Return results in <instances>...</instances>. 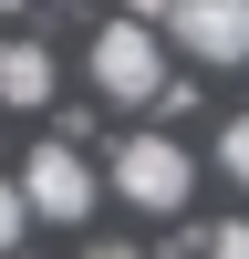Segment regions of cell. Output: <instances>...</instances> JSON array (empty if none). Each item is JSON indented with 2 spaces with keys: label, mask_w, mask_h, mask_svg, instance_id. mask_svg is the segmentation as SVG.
<instances>
[{
  "label": "cell",
  "mask_w": 249,
  "mask_h": 259,
  "mask_svg": "<svg viewBox=\"0 0 249 259\" xmlns=\"http://www.w3.org/2000/svg\"><path fill=\"white\" fill-rule=\"evenodd\" d=\"M187 259H249V218H228V228H197V239H187Z\"/></svg>",
  "instance_id": "obj_6"
},
{
  "label": "cell",
  "mask_w": 249,
  "mask_h": 259,
  "mask_svg": "<svg viewBox=\"0 0 249 259\" xmlns=\"http://www.w3.org/2000/svg\"><path fill=\"white\" fill-rule=\"evenodd\" d=\"M94 166H83V145H31V156H21V187H11V197H21V218H62V228H83V207H94Z\"/></svg>",
  "instance_id": "obj_3"
},
{
  "label": "cell",
  "mask_w": 249,
  "mask_h": 259,
  "mask_svg": "<svg viewBox=\"0 0 249 259\" xmlns=\"http://www.w3.org/2000/svg\"><path fill=\"white\" fill-rule=\"evenodd\" d=\"M218 177H239V187H249V114H228V124H218Z\"/></svg>",
  "instance_id": "obj_7"
},
{
  "label": "cell",
  "mask_w": 249,
  "mask_h": 259,
  "mask_svg": "<svg viewBox=\"0 0 249 259\" xmlns=\"http://www.w3.org/2000/svg\"><path fill=\"white\" fill-rule=\"evenodd\" d=\"M187 187H197V156H187L177 135H124L114 145V197H135L145 218H177Z\"/></svg>",
  "instance_id": "obj_2"
},
{
  "label": "cell",
  "mask_w": 249,
  "mask_h": 259,
  "mask_svg": "<svg viewBox=\"0 0 249 259\" xmlns=\"http://www.w3.org/2000/svg\"><path fill=\"white\" fill-rule=\"evenodd\" d=\"M83 259H145V249H114V239H83Z\"/></svg>",
  "instance_id": "obj_9"
},
{
  "label": "cell",
  "mask_w": 249,
  "mask_h": 259,
  "mask_svg": "<svg viewBox=\"0 0 249 259\" xmlns=\"http://www.w3.org/2000/svg\"><path fill=\"white\" fill-rule=\"evenodd\" d=\"M21 228H31V218H21V197H11V177H0V249H21Z\"/></svg>",
  "instance_id": "obj_8"
},
{
  "label": "cell",
  "mask_w": 249,
  "mask_h": 259,
  "mask_svg": "<svg viewBox=\"0 0 249 259\" xmlns=\"http://www.w3.org/2000/svg\"><path fill=\"white\" fill-rule=\"evenodd\" d=\"M166 41L177 52H197V62H249V0H166ZM145 21V31H156Z\"/></svg>",
  "instance_id": "obj_4"
},
{
  "label": "cell",
  "mask_w": 249,
  "mask_h": 259,
  "mask_svg": "<svg viewBox=\"0 0 249 259\" xmlns=\"http://www.w3.org/2000/svg\"><path fill=\"white\" fill-rule=\"evenodd\" d=\"M94 83L114 104H187V83H166V41L145 21H104L94 31Z\"/></svg>",
  "instance_id": "obj_1"
},
{
  "label": "cell",
  "mask_w": 249,
  "mask_h": 259,
  "mask_svg": "<svg viewBox=\"0 0 249 259\" xmlns=\"http://www.w3.org/2000/svg\"><path fill=\"white\" fill-rule=\"evenodd\" d=\"M0 104H21V114L52 104V52H42V41H11V52H0Z\"/></svg>",
  "instance_id": "obj_5"
}]
</instances>
